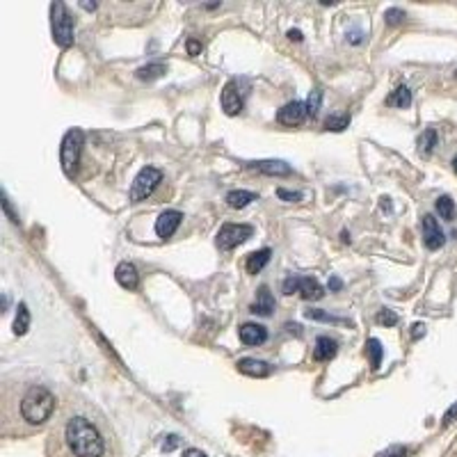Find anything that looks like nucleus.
I'll list each match as a JSON object with an SVG mask.
<instances>
[{"mask_svg":"<svg viewBox=\"0 0 457 457\" xmlns=\"http://www.w3.org/2000/svg\"><path fill=\"white\" fill-rule=\"evenodd\" d=\"M66 443H69V448L76 457L103 455V439H101L99 430L83 416H76V419L69 421V425H66Z\"/></svg>","mask_w":457,"mask_h":457,"instance_id":"1","label":"nucleus"},{"mask_svg":"<svg viewBox=\"0 0 457 457\" xmlns=\"http://www.w3.org/2000/svg\"><path fill=\"white\" fill-rule=\"evenodd\" d=\"M53 409H55V398H53V393L44 386H32L21 400L23 419L32 423V425H42L44 421H49Z\"/></svg>","mask_w":457,"mask_h":457,"instance_id":"2","label":"nucleus"},{"mask_svg":"<svg viewBox=\"0 0 457 457\" xmlns=\"http://www.w3.org/2000/svg\"><path fill=\"white\" fill-rule=\"evenodd\" d=\"M51 28L55 44L62 46V49H69L73 44V18L62 3L51 5Z\"/></svg>","mask_w":457,"mask_h":457,"instance_id":"3","label":"nucleus"},{"mask_svg":"<svg viewBox=\"0 0 457 457\" xmlns=\"http://www.w3.org/2000/svg\"><path fill=\"white\" fill-rule=\"evenodd\" d=\"M83 142H85V135H83L80 128H71V131L64 135L62 149H60V162H62L64 174L76 172L78 160H80V151H83Z\"/></svg>","mask_w":457,"mask_h":457,"instance_id":"4","label":"nucleus"},{"mask_svg":"<svg viewBox=\"0 0 457 457\" xmlns=\"http://www.w3.org/2000/svg\"><path fill=\"white\" fill-rule=\"evenodd\" d=\"M160 181H162L160 169H156V167L140 169V174L135 176V181H133V186H131V201L147 199V197L151 195L156 188H158Z\"/></svg>","mask_w":457,"mask_h":457,"instance_id":"5","label":"nucleus"},{"mask_svg":"<svg viewBox=\"0 0 457 457\" xmlns=\"http://www.w3.org/2000/svg\"><path fill=\"white\" fill-rule=\"evenodd\" d=\"M284 293H286V295H293V293H299V295H302L304 299H320V297L325 295V288H323V286H320L318 279L291 275V277L284 282Z\"/></svg>","mask_w":457,"mask_h":457,"instance_id":"6","label":"nucleus"},{"mask_svg":"<svg viewBox=\"0 0 457 457\" xmlns=\"http://www.w3.org/2000/svg\"><path fill=\"white\" fill-rule=\"evenodd\" d=\"M251 234H254V229L249 224H224L220 234H217V247L224 251L234 249L240 243L247 240V238H251Z\"/></svg>","mask_w":457,"mask_h":457,"instance_id":"7","label":"nucleus"},{"mask_svg":"<svg viewBox=\"0 0 457 457\" xmlns=\"http://www.w3.org/2000/svg\"><path fill=\"white\" fill-rule=\"evenodd\" d=\"M423 243H425V247L432 251L441 249L443 245H446V236H443L439 222H436L432 215L423 217Z\"/></svg>","mask_w":457,"mask_h":457,"instance_id":"8","label":"nucleus"},{"mask_svg":"<svg viewBox=\"0 0 457 457\" xmlns=\"http://www.w3.org/2000/svg\"><path fill=\"white\" fill-rule=\"evenodd\" d=\"M306 119V106L302 101H293V103H286L282 110L277 112V121L284 126H299Z\"/></svg>","mask_w":457,"mask_h":457,"instance_id":"9","label":"nucleus"},{"mask_svg":"<svg viewBox=\"0 0 457 457\" xmlns=\"http://www.w3.org/2000/svg\"><path fill=\"white\" fill-rule=\"evenodd\" d=\"M222 110L229 114V117H234L243 110V97L240 92H238V83L236 80H229L227 85H224L222 90Z\"/></svg>","mask_w":457,"mask_h":457,"instance_id":"10","label":"nucleus"},{"mask_svg":"<svg viewBox=\"0 0 457 457\" xmlns=\"http://www.w3.org/2000/svg\"><path fill=\"white\" fill-rule=\"evenodd\" d=\"M181 220H183V215L179 213V210H165V213L156 220V234H158L160 238L174 236V231L179 229Z\"/></svg>","mask_w":457,"mask_h":457,"instance_id":"11","label":"nucleus"},{"mask_svg":"<svg viewBox=\"0 0 457 457\" xmlns=\"http://www.w3.org/2000/svg\"><path fill=\"white\" fill-rule=\"evenodd\" d=\"M114 277H117V284L126 291H135L140 286V275L133 263H119L117 270H114Z\"/></svg>","mask_w":457,"mask_h":457,"instance_id":"12","label":"nucleus"},{"mask_svg":"<svg viewBox=\"0 0 457 457\" xmlns=\"http://www.w3.org/2000/svg\"><path fill=\"white\" fill-rule=\"evenodd\" d=\"M249 167L261 174H268V176H291L293 174L291 165H286L284 160H258V162H251Z\"/></svg>","mask_w":457,"mask_h":457,"instance_id":"13","label":"nucleus"},{"mask_svg":"<svg viewBox=\"0 0 457 457\" xmlns=\"http://www.w3.org/2000/svg\"><path fill=\"white\" fill-rule=\"evenodd\" d=\"M240 341L245 345H261L268 338V332H265L263 325H254V323H245L240 327Z\"/></svg>","mask_w":457,"mask_h":457,"instance_id":"14","label":"nucleus"},{"mask_svg":"<svg viewBox=\"0 0 457 457\" xmlns=\"http://www.w3.org/2000/svg\"><path fill=\"white\" fill-rule=\"evenodd\" d=\"M275 311V297L268 291V286H261L256 295V302L251 304V313H258V316H270Z\"/></svg>","mask_w":457,"mask_h":457,"instance_id":"15","label":"nucleus"},{"mask_svg":"<svg viewBox=\"0 0 457 457\" xmlns=\"http://www.w3.org/2000/svg\"><path fill=\"white\" fill-rule=\"evenodd\" d=\"M238 371L249 375V378H268L270 366L261 359H240L238 361Z\"/></svg>","mask_w":457,"mask_h":457,"instance_id":"16","label":"nucleus"},{"mask_svg":"<svg viewBox=\"0 0 457 457\" xmlns=\"http://www.w3.org/2000/svg\"><path fill=\"white\" fill-rule=\"evenodd\" d=\"M336 350H338L336 341L330 338V336H320L316 341V347H313V357H316L318 361H327V359H332L334 354H336Z\"/></svg>","mask_w":457,"mask_h":457,"instance_id":"17","label":"nucleus"},{"mask_svg":"<svg viewBox=\"0 0 457 457\" xmlns=\"http://www.w3.org/2000/svg\"><path fill=\"white\" fill-rule=\"evenodd\" d=\"M270 256H272L270 249H258V251H254V254L247 256V263H245V268H247L249 275H258V272H261L265 265H268Z\"/></svg>","mask_w":457,"mask_h":457,"instance_id":"18","label":"nucleus"},{"mask_svg":"<svg viewBox=\"0 0 457 457\" xmlns=\"http://www.w3.org/2000/svg\"><path fill=\"white\" fill-rule=\"evenodd\" d=\"M256 199H258L256 193H249V190H231L227 195V203L231 208H245Z\"/></svg>","mask_w":457,"mask_h":457,"instance_id":"19","label":"nucleus"},{"mask_svg":"<svg viewBox=\"0 0 457 457\" xmlns=\"http://www.w3.org/2000/svg\"><path fill=\"white\" fill-rule=\"evenodd\" d=\"M28 330H30V311H28V306L21 302L16 309V318H14V334L16 336H23Z\"/></svg>","mask_w":457,"mask_h":457,"instance_id":"20","label":"nucleus"},{"mask_svg":"<svg viewBox=\"0 0 457 457\" xmlns=\"http://www.w3.org/2000/svg\"><path fill=\"white\" fill-rule=\"evenodd\" d=\"M436 213H439L441 220L453 222L455 220V201L446 195L439 197V199H436Z\"/></svg>","mask_w":457,"mask_h":457,"instance_id":"21","label":"nucleus"},{"mask_svg":"<svg viewBox=\"0 0 457 457\" xmlns=\"http://www.w3.org/2000/svg\"><path fill=\"white\" fill-rule=\"evenodd\" d=\"M165 71H167V66L162 64V62H151V64H147V66H140V69H138V78H140V80H156V78H160Z\"/></svg>","mask_w":457,"mask_h":457,"instance_id":"22","label":"nucleus"},{"mask_svg":"<svg viewBox=\"0 0 457 457\" xmlns=\"http://www.w3.org/2000/svg\"><path fill=\"white\" fill-rule=\"evenodd\" d=\"M386 103L395 106V108H409V106H412V92H409L407 87L402 85V87H398V90L391 94V97L386 99Z\"/></svg>","mask_w":457,"mask_h":457,"instance_id":"23","label":"nucleus"},{"mask_svg":"<svg viewBox=\"0 0 457 457\" xmlns=\"http://www.w3.org/2000/svg\"><path fill=\"white\" fill-rule=\"evenodd\" d=\"M434 147H436V131L434 128H428V131L419 138V151L423 156H430Z\"/></svg>","mask_w":457,"mask_h":457,"instance_id":"24","label":"nucleus"},{"mask_svg":"<svg viewBox=\"0 0 457 457\" xmlns=\"http://www.w3.org/2000/svg\"><path fill=\"white\" fill-rule=\"evenodd\" d=\"M366 352H368V357H371V366H373V368H380V361H382V354H384V347H382V343H380L378 338H368Z\"/></svg>","mask_w":457,"mask_h":457,"instance_id":"25","label":"nucleus"},{"mask_svg":"<svg viewBox=\"0 0 457 457\" xmlns=\"http://www.w3.org/2000/svg\"><path fill=\"white\" fill-rule=\"evenodd\" d=\"M347 124H350V117H347V114H332V117H327L325 128L327 131L341 133V131H345Z\"/></svg>","mask_w":457,"mask_h":457,"instance_id":"26","label":"nucleus"},{"mask_svg":"<svg viewBox=\"0 0 457 457\" xmlns=\"http://www.w3.org/2000/svg\"><path fill=\"white\" fill-rule=\"evenodd\" d=\"M320 103H323V92L320 90H311L309 99H306V114H311V117H316L318 110H320Z\"/></svg>","mask_w":457,"mask_h":457,"instance_id":"27","label":"nucleus"},{"mask_svg":"<svg viewBox=\"0 0 457 457\" xmlns=\"http://www.w3.org/2000/svg\"><path fill=\"white\" fill-rule=\"evenodd\" d=\"M306 318H311V320H323V323H334V325H338V323H345L343 318H334L332 313H327V311H320V309H309V311H306Z\"/></svg>","mask_w":457,"mask_h":457,"instance_id":"28","label":"nucleus"},{"mask_svg":"<svg viewBox=\"0 0 457 457\" xmlns=\"http://www.w3.org/2000/svg\"><path fill=\"white\" fill-rule=\"evenodd\" d=\"M384 18H386V23H388V25H398V23L405 21V12L398 10V8H391V10H386Z\"/></svg>","mask_w":457,"mask_h":457,"instance_id":"29","label":"nucleus"},{"mask_svg":"<svg viewBox=\"0 0 457 457\" xmlns=\"http://www.w3.org/2000/svg\"><path fill=\"white\" fill-rule=\"evenodd\" d=\"M378 323L384 325V327H393L395 323H398V316H395L391 309H382V313L378 316Z\"/></svg>","mask_w":457,"mask_h":457,"instance_id":"30","label":"nucleus"},{"mask_svg":"<svg viewBox=\"0 0 457 457\" xmlns=\"http://www.w3.org/2000/svg\"><path fill=\"white\" fill-rule=\"evenodd\" d=\"M407 453L409 450L405 446H391V448H386L384 453H380L378 457H407Z\"/></svg>","mask_w":457,"mask_h":457,"instance_id":"31","label":"nucleus"},{"mask_svg":"<svg viewBox=\"0 0 457 457\" xmlns=\"http://www.w3.org/2000/svg\"><path fill=\"white\" fill-rule=\"evenodd\" d=\"M277 195H279V199H284V201H299L302 199V193H288V190H284V188H279Z\"/></svg>","mask_w":457,"mask_h":457,"instance_id":"32","label":"nucleus"},{"mask_svg":"<svg viewBox=\"0 0 457 457\" xmlns=\"http://www.w3.org/2000/svg\"><path fill=\"white\" fill-rule=\"evenodd\" d=\"M179 443H181L179 436H176V434H169V436H167V441H162V450H167V453H169V450H174L176 446H179Z\"/></svg>","mask_w":457,"mask_h":457,"instance_id":"33","label":"nucleus"},{"mask_svg":"<svg viewBox=\"0 0 457 457\" xmlns=\"http://www.w3.org/2000/svg\"><path fill=\"white\" fill-rule=\"evenodd\" d=\"M199 51H201V44L197 42V39H190V42H188V53H190V55H197Z\"/></svg>","mask_w":457,"mask_h":457,"instance_id":"34","label":"nucleus"},{"mask_svg":"<svg viewBox=\"0 0 457 457\" xmlns=\"http://www.w3.org/2000/svg\"><path fill=\"white\" fill-rule=\"evenodd\" d=\"M455 416H457V405H453V407L448 409V412H446V416H443V423H450V421L455 419Z\"/></svg>","mask_w":457,"mask_h":457,"instance_id":"35","label":"nucleus"},{"mask_svg":"<svg viewBox=\"0 0 457 457\" xmlns=\"http://www.w3.org/2000/svg\"><path fill=\"white\" fill-rule=\"evenodd\" d=\"M412 330H414V332H412V336H414V338H419V336H423V334H425V325H414Z\"/></svg>","mask_w":457,"mask_h":457,"instance_id":"36","label":"nucleus"},{"mask_svg":"<svg viewBox=\"0 0 457 457\" xmlns=\"http://www.w3.org/2000/svg\"><path fill=\"white\" fill-rule=\"evenodd\" d=\"M183 457H206L201 453V450H197V448H188L186 453H183Z\"/></svg>","mask_w":457,"mask_h":457,"instance_id":"37","label":"nucleus"},{"mask_svg":"<svg viewBox=\"0 0 457 457\" xmlns=\"http://www.w3.org/2000/svg\"><path fill=\"white\" fill-rule=\"evenodd\" d=\"M341 286H343V284H341V279H336V277L330 279V288L332 291H341Z\"/></svg>","mask_w":457,"mask_h":457,"instance_id":"38","label":"nucleus"},{"mask_svg":"<svg viewBox=\"0 0 457 457\" xmlns=\"http://www.w3.org/2000/svg\"><path fill=\"white\" fill-rule=\"evenodd\" d=\"M288 37L293 39V42H302V32H299V30H291Z\"/></svg>","mask_w":457,"mask_h":457,"instance_id":"39","label":"nucleus"},{"mask_svg":"<svg viewBox=\"0 0 457 457\" xmlns=\"http://www.w3.org/2000/svg\"><path fill=\"white\" fill-rule=\"evenodd\" d=\"M83 10H97V3H83Z\"/></svg>","mask_w":457,"mask_h":457,"instance_id":"40","label":"nucleus"},{"mask_svg":"<svg viewBox=\"0 0 457 457\" xmlns=\"http://www.w3.org/2000/svg\"><path fill=\"white\" fill-rule=\"evenodd\" d=\"M453 169H455V174H457V156L453 158Z\"/></svg>","mask_w":457,"mask_h":457,"instance_id":"41","label":"nucleus"}]
</instances>
